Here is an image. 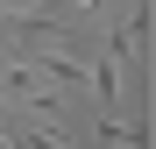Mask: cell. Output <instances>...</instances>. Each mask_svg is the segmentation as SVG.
Segmentation results:
<instances>
[{
  "mask_svg": "<svg viewBox=\"0 0 156 149\" xmlns=\"http://www.w3.org/2000/svg\"><path fill=\"white\" fill-rule=\"evenodd\" d=\"M78 7H85V0H43V7H29V14H0V29L7 36H57V29H71Z\"/></svg>",
  "mask_w": 156,
  "mask_h": 149,
  "instance_id": "1",
  "label": "cell"
},
{
  "mask_svg": "<svg viewBox=\"0 0 156 149\" xmlns=\"http://www.w3.org/2000/svg\"><path fill=\"white\" fill-rule=\"evenodd\" d=\"M142 43H149V0H142V7H128V21H114V36H107V57L121 64V57H135Z\"/></svg>",
  "mask_w": 156,
  "mask_h": 149,
  "instance_id": "2",
  "label": "cell"
},
{
  "mask_svg": "<svg viewBox=\"0 0 156 149\" xmlns=\"http://www.w3.org/2000/svg\"><path fill=\"white\" fill-rule=\"evenodd\" d=\"M0 142H7V149H64L50 128H21V121H7V135H0Z\"/></svg>",
  "mask_w": 156,
  "mask_h": 149,
  "instance_id": "3",
  "label": "cell"
}]
</instances>
